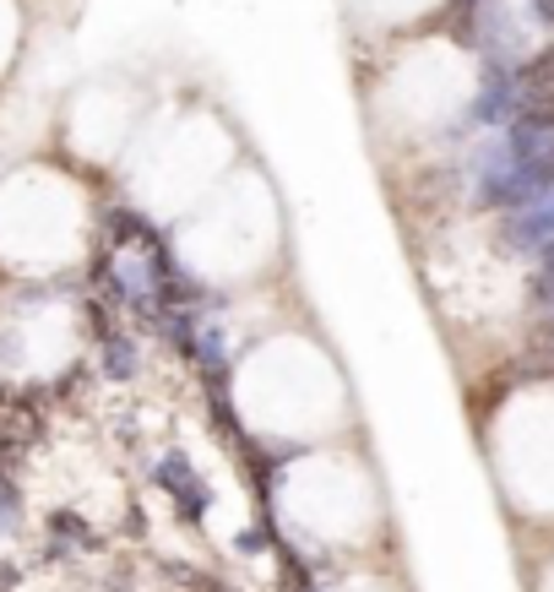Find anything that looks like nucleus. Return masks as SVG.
<instances>
[{
  "label": "nucleus",
  "mask_w": 554,
  "mask_h": 592,
  "mask_svg": "<svg viewBox=\"0 0 554 592\" xmlns=\"http://www.w3.org/2000/svg\"><path fill=\"white\" fill-rule=\"evenodd\" d=\"M27 441H33V408L0 403V451H22Z\"/></svg>",
  "instance_id": "nucleus-1"
}]
</instances>
